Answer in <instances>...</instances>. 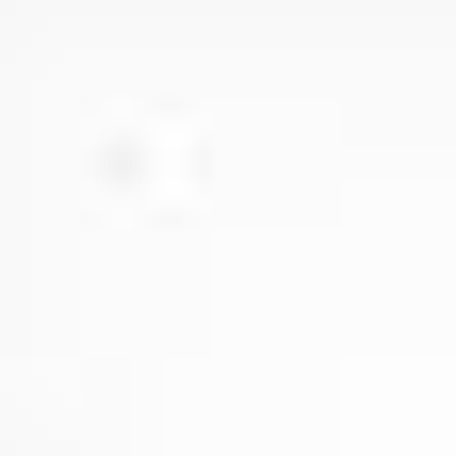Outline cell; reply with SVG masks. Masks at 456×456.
Here are the masks:
<instances>
[]
</instances>
